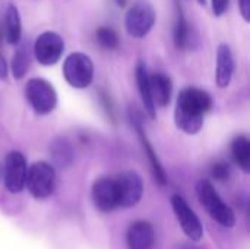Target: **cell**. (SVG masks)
I'll return each instance as SVG.
<instances>
[{
	"label": "cell",
	"instance_id": "4dcf8cb0",
	"mask_svg": "<svg viewBox=\"0 0 250 249\" xmlns=\"http://www.w3.org/2000/svg\"><path fill=\"white\" fill-rule=\"evenodd\" d=\"M0 176H1V167H0Z\"/></svg>",
	"mask_w": 250,
	"mask_h": 249
},
{
	"label": "cell",
	"instance_id": "83f0119b",
	"mask_svg": "<svg viewBox=\"0 0 250 249\" xmlns=\"http://www.w3.org/2000/svg\"><path fill=\"white\" fill-rule=\"evenodd\" d=\"M117 1V4L120 6V7H125L126 6V0H116Z\"/></svg>",
	"mask_w": 250,
	"mask_h": 249
},
{
	"label": "cell",
	"instance_id": "d4e9b609",
	"mask_svg": "<svg viewBox=\"0 0 250 249\" xmlns=\"http://www.w3.org/2000/svg\"><path fill=\"white\" fill-rule=\"evenodd\" d=\"M239 6H240V12L242 16L246 22L250 21V0H239Z\"/></svg>",
	"mask_w": 250,
	"mask_h": 249
},
{
	"label": "cell",
	"instance_id": "ba28073f",
	"mask_svg": "<svg viewBox=\"0 0 250 249\" xmlns=\"http://www.w3.org/2000/svg\"><path fill=\"white\" fill-rule=\"evenodd\" d=\"M63 50H64L63 38L53 31L42 32L34 44V54L37 60L44 66H51L57 63L63 54Z\"/></svg>",
	"mask_w": 250,
	"mask_h": 249
},
{
	"label": "cell",
	"instance_id": "5b68a950",
	"mask_svg": "<svg viewBox=\"0 0 250 249\" xmlns=\"http://www.w3.org/2000/svg\"><path fill=\"white\" fill-rule=\"evenodd\" d=\"M25 95L37 114H48L57 104V94L54 87L42 78L29 79L25 87Z\"/></svg>",
	"mask_w": 250,
	"mask_h": 249
},
{
	"label": "cell",
	"instance_id": "5bb4252c",
	"mask_svg": "<svg viewBox=\"0 0 250 249\" xmlns=\"http://www.w3.org/2000/svg\"><path fill=\"white\" fill-rule=\"evenodd\" d=\"M149 90L154 104L166 107L171 100V81L164 73L149 75Z\"/></svg>",
	"mask_w": 250,
	"mask_h": 249
},
{
	"label": "cell",
	"instance_id": "30bf717a",
	"mask_svg": "<svg viewBox=\"0 0 250 249\" xmlns=\"http://www.w3.org/2000/svg\"><path fill=\"white\" fill-rule=\"evenodd\" d=\"M171 207H173V211H174L183 232L192 241H195V242L201 241L204 236V229H202L199 217L189 207V204L180 195H173L171 197Z\"/></svg>",
	"mask_w": 250,
	"mask_h": 249
},
{
	"label": "cell",
	"instance_id": "9c48e42d",
	"mask_svg": "<svg viewBox=\"0 0 250 249\" xmlns=\"http://www.w3.org/2000/svg\"><path fill=\"white\" fill-rule=\"evenodd\" d=\"M26 161L19 151H10L4 160V186L12 194H19L25 188L26 181Z\"/></svg>",
	"mask_w": 250,
	"mask_h": 249
},
{
	"label": "cell",
	"instance_id": "277c9868",
	"mask_svg": "<svg viewBox=\"0 0 250 249\" xmlns=\"http://www.w3.org/2000/svg\"><path fill=\"white\" fill-rule=\"evenodd\" d=\"M63 76L70 87L86 88L94 79V63L81 51L72 53L63 63Z\"/></svg>",
	"mask_w": 250,
	"mask_h": 249
},
{
	"label": "cell",
	"instance_id": "484cf974",
	"mask_svg": "<svg viewBox=\"0 0 250 249\" xmlns=\"http://www.w3.org/2000/svg\"><path fill=\"white\" fill-rule=\"evenodd\" d=\"M7 76V65H6V59L3 56H0V79H4Z\"/></svg>",
	"mask_w": 250,
	"mask_h": 249
},
{
	"label": "cell",
	"instance_id": "603a6c76",
	"mask_svg": "<svg viewBox=\"0 0 250 249\" xmlns=\"http://www.w3.org/2000/svg\"><path fill=\"white\" fill-rule=\"evenodd\" d=\"M212 178L217 179V181H227L229 176H230V169H229V164L226 163H217L212 166Z\"/></svg>",
	"mask_w": 250,
	"mask_h": 249
},
{
	"label": "cell",
	"instance_id": "d6986e66",
	"mask_svg": "<svg viewBox=\"0 0 250 249\" xmlns=\"http://www.w3.org/2000/svg\"><path fill=\"white\" fill-rule=\"evenodd\" d=\"M174 43L179 50H186L192 45V31H190L189 23L186 22V18L180 6H179L176 28H174Z\"/></svg>",
	"mask_w": 250,
	"mask_h": 249
},
{
	"label": "cell",
	"instance_id": "ac0fdd59",
	"mask_svg": "<svg viewBox=\"0 0 250 249\" xmlns=\"http://www.w3.org/2000/svg\"><path fill=\"white\" fill-rule=\"evenodd\" d=\"M231 153L233 157L236 160V163L239 164V167L245 172H250V142L248 136L245 135H239L233 139L231 142Z\"/></svg>",
	"mask_w": 250,
	"mask_h": 249
},
{
	"label": "cell",
	"instance_id": "7a4b0ae2",
	"mask_svg": "<svg viewBox=\"0 0 250 249\" xmlns=\"http://www.w3.org/2000/svg\"><path fill=\"white\" fill-rule=\"evenodd\" d=\"M196 194L202 207L215 222H218L224 227H233L236 225V216L233 210L221 200V197L208 181L198 182Z\"/></svg>",
	"mask_w": 250,
	"mask_h": 249
},
{
	"label": "cell",
	"instance_id": "f1b7e54d",
	"mask_svg": "<svg viewBox=\"0 0 250 249\" xmlns=\"http://www.w3.org/2000/svg\"><path fill=\"white\" fill-rule=\"evenodd\" d=\"M198 1H199L201 4H205V3H207V0H198Z\"/></svg>",
	"mask_w": 250,
	"mask_h": 249
},
{
	"label": "cell",
	"instance_id": "2e32d148",
	"mask_svg": "<svg viewBox=\"0 0 250 249\" xmlns=\"http://www.w3.org/2000/svg\"><path fill=\"white\" fill-rule=\"evenodd\" d=\"M4 37L9 44H18L21 41L22 34V25H21V16L19 10L13 3H9L4 10Z\"/></svg>",
	"mask_w": 250,
	"mask_h": 249
},
{
	"label": "cell",
	"instance_id": "7402d4cb",
	"mask_svg": "<svg viewBox=\"0 0 250 249\" xmlns=\"http://www.w3.org/2000/svg\"><path fill=\"white\" fill-rule=\"evenodd\" d=\"M95 37H97L98 44L107 50H114L119 45V35L116 34L113 28L100 26L95 32Z\"/></svg>",
	"mask_w": 250,
	"mask_h": 249
},
{
	"label": "cell",
	"instance_id": "6da1fadb",
	"mask_svg": "<svg viewBox=\"0 0 250 249\" xmlns=\"http://www.w3.org/2000/svg\"><path fill=\"white\" fill-rule=\"evenodd\" d=\"M212 107L211 95L199 88H185L176 103L174 122L185 134L195 135L204 126V114Z\"/></svg>",
	"mask_w": 250,
	"mask_h": 249
},
{
	"label": "cell",
	"instance_id": "cb8c5ba5",
	"mask_svg": "<svg viewBox=\"0 0 250 249\" xmlns=\"http://www.w3.org/2000/svg\"><path fill=\"white\" fill-rule=\"evenodd\" d=\"M230 0H212V12L215 16H221L229 9Z\"/></svg>",
	"mask_w": 250,
	"mask_h": 249
},
{
	"label": "cell",
	"instance_id": "f546056e",
	"mask_svg": "<svg viewBox=\"0 0 250 249\" xmlns=\"http://www.w3.org/2000/svg\"><path fill=\"white\" fill-rule=\"evenodd\" d=\"M0 45H1V32H0Z\"/></svg>",
	"mask_w": 250,
	"mask_h": 249
},
{
	"label": "cell",
	"instance_id": "3957f363",
	"mask_svg": "<svg viewBox=\"0 0 250 249\" xmlns=\"http://www.w3.org/2000/svg\"><path fill=\"white\" fill-rule=\"evenodd\" d=\"M25 186L29 194L37 200L48 198L56 186V172L54 167L45 161H37L29 166L26 172Z\"/></svg>",
	"mask_w": 250,
	"mask_h": 249
},
{
	"label": "cell",
	"instance_id": "9a60e30c",
	"mask_svg": "<svg viewBox=\"0 0 250 249\" xmlns=\"http://www.w3.org/2000/svg\"><path fill=\"white\" fill-rule=\"evenodd\" d=\"M133 123H135V128H136L138 135L141 138V142H142V147L145 150V154L149 158V163L152 166V170H154V175H155L157 182L161 183V185H166L167 183V175H166V172H164V169H163V166H161V163H160V160H158V157H157V154H155V151L152 148V145L149 144V139H148V136H146V134H145V131L142 128L141 120L139 119H135Z\"/></svg>",
	"mask_w": 250,
	"mask_h": 249
},
{
	"label": "cell",
	"instance_id": "8fae6325",
	"mask_svg": "<svg viewBox=\"0 0 250 249\" xmlns=\"http://www.w3.org/2000/svg\"><path fill=\"white\" fill-rule=\"evenodd\" d=\"M92 201L98 211L110 213L119 207L117 189L114 179L110 178H100L94 182L92 186Z\"/></svg>",
	"mask_w": 250,
	"mask_h": 249
},
{
	"label": "cell",
	"instance_id": "7c38bea8",
	"mask_svg": "<svg viewBox=\"0 0 250 249\" xmlns=\"http://www.w3.org/2000/svg\"><path fill=\"white\" fill-rule=\"evenodd\" d=\"M155 241L154 229L146 222H135L130 225L126 233V242L129 249H151Z\"/></svg>",
	"mask_w": 250,
	"mask_h": 249
},
{
	"label": "cell",
	"instance_id": "4316f807",
	"mask_svg": "<svg viewBox=\"0 0 250 249\" xmlns=\"http://www.w3.org/2000/svg\"><path fill=\"white\" fill-rule=\"evenodd\" d=\"M177 249H201L199 247H195V245H190V244H183L180 245Z\"/></svg>",
	"mask_w": 250,
	"mask_h": 249
},
{
	"label": "cell",
	"instance_id": "ffe728a7",
	"mask_svg": "<svg viewBox=\"0 0 250 249\" xmlns=\"http://www.w3.org/2000/svg\"><path fill=\"white\" fill-rule=\"evenodd\" d=\"M51 156H53V160L56 164H59L60 167H67L72 160H73V150H72V145L63 139V138H59L56 139L51 147Z\"/></svg>",
	"mask_w": 250,
	"mask_h": 249
},
{
	"label": "cell",
	"instance_id": "44dd1931",
	"mask_svg": "<svg viewBox=\"0 0 250 249\" xmlns=\"http://www.w3.org/2000/svg\"><path fill=\"white\" fill-rule=\"evenodd\" d=\"M10 68H12V75L15 79H22L26 75L28 68H29V54L25 47H21L16 50V53L13 54Z\"/></svg>",
	"mask_w": 250,
	"mask_h": 249
},
{
	"label": "cell",
	"instance_id": "4fadbf2b",
	"mask_svg": "<svg viewBox=\"0 0 250 249\" xmlns=\"http://www.w3.org/2000/svg\"><path fill=\"white\" fill-rule=\"evenodd\" d=\"M234 72V59L231 48L227 44H220L217 51V85L220 88H226L230 85Z\"/></svg>",
	"mask_w": 250,
	"mask_h": 249
},
{
	"label": "cell",
	"instance_id": "8992f818",
	"mask_svg": "<svg viewBox=\"0 0 250 249\" xmlns=\"http://www.w3.org/2000/svg\"><path fill=\"white\" fill-rule=\"evenodd\" d=\"M155 19H157V15H155L152 4L145 0H139L126 13V18H125L126 31L132 37L142 38L152 29Z\"/></svg>",
	"mask_w": 250,
	"mask_h": 249
},
{
	"label": "cell",
	"instance_id": "52a82bcc",
	"mask_svg": "<svg viewBox=\"0 0 250 249\" xmlns=\"http://www.w3.org/2000/svg\"><path fill=\"white\" fill-rule=\"evenodd\" d=\"M116 189H117V198H119V207H133L136 205L144 194V183L141 176L136 172H123L114 179Z\"/></svg>",
	"mask_w": 250,
	"mask_h": 249
},
{
	"label": "cell",
	"instance_id": "e0dca14e",
	"mask_svg": "<svg viewBox=\"0 0 250 249\" xmlns=\"http://www.w3.org/2000/svg\"><path fill=\"white\" fill-rule=\"evenodd\" d=\"M136 82L139 88V94L144 103V107L151 119H155V104L151 97V90H149V75L145 68L144 62H139L136 66Z\"/></svg>",
	"mask_w": 250,
	"mask_h": 249
}]
</instances>
